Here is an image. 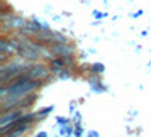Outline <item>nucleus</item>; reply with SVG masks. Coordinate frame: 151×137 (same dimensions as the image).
Listing matches in <instances>:
<instances>
[{
	"label": "nucleus",
	"mask_w": 151,
	"mask_h": 137,
	"mask_svg": "<svg viewBox=\"0 0 151 137\" xmlns=\"http://www.w3.org/2000/svg\"><path fill=\"white\" fill-rule=\"evenodd\" d=\"M31 78L34 80H39V81H49L51 76H53V71L49 68V64H44V63H31V66L26 71Z\"/></svg>",
	"instance_id": "1"
},
{
	"label": "nucleus",
	"mask_w": 151,
	"mask_h": 137,
	"mask_svg": "<svg viewBox=\"0 0 151 137\" xmlns=\"http://www.w3.org/2000/svg\"><path fill=\"white\" fill-rule=\"evenodd\" d=\"M2 19V26H4V31H21L24 26H26V19L21 17V15L10 12L7 15H0Z\"/></svg>",
	"instance_id": "2"
},
{
	"label": "nucleus",
	"mask_w": 151,
	"mask_h": 137,
	"mask_svg": "<svg viewBox=\"0 0 151 137\" xmlns=\"http://www.w3.org/2000/svg\"><path fill=\"white\" fill-rule=\"evenodd\" d=\"M49 48L55 56H75V46L71 42H55Z\"/></svg>",
	"instance_id": "3"
},
{
	"label": "nucleus",
	"mask_w": 151,
	"mask_h": 137,
	"mask_svg": "<svg viewBox=\"0 0 151 137\" xmlns=\"http://www.w3.org/2000/svg\"><path fill=\"white\" fill-rule=\"evenodd\" d=\"M22 115H24V110L22 108H12V110H7V112H2V115H0V127H5L9 123L15 122Z\"/></svg>",
	"instance_id": "4"
},
{
	"label": "nucleus",
	"mask_w": 151,
	"mask_h": 137,
	"mask_svg": "<svg viewBox=\"0 0 151 137\" xmlns=\"http://www.w3.org/2000/svg\"><path fill=\"white\" fill-rule=\"evenodd\" d=\"M55 42H70V41L66 36L60 34V32H53L51 34V44H55Z\"/></svg>",
	"instance_id": "5"
},
{
	"label": "nucleus",
	"mask_w": 151,
	"mask_h": 137,
	"mask_svg": "<svg viewBox=\"0 0 151 137\" xmlns=\"http://www.w3.org/2000/svg\"><path fill=\"white\" fill-rule=\"evenodd\" d=\"M71 129H73V127H71V125H70V122H68L66 125H63L60 132H61L63 136H66V134H68V136H71V134H73V130H71Z\"/></svg>",
	"instance_id": "6"
},
{
	"label": "nucleus",
	"mask_w": 151,
	"mask_h": 137,
	"mask_svg": "<svg viewBox=\"0 0 151 137\" xmlns=\"http://www.w3.org/2000/svg\"><path fill=\"white\" fill-rule=\"evenodd\" d=\"M104 64H92V71L95 73V75H102L104 73Z\"/></svg>",
	"instance_id": "7"
},
{
	"label": "nucleus",
	"mask_w": 151,
	"mask_h": 137,
	"mask_svg": "<svg viewBox=\"0 0 151 137\" xmlns=\"http://www.w3.org/2000/svg\"><path fill=\"white\" fill-rule=\"evenodd\" d=\"M68 118H58V123H68Z\"/></svg>",
	"instance_id": "8"
}]
</instances>
